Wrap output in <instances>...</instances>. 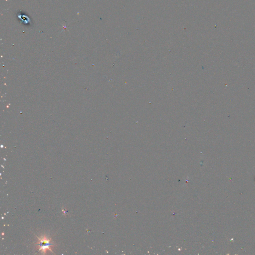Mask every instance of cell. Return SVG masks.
<instances>
[{
	"label": "cell",
	"instance_id": "cell-1",
	"mask_svg": "<svg viewBox=\"0 0 255 255\" xmlns=\"http://www.w3.org/2000/svg\"><path fill=\"white\" fill-rule=\"evenodd\" d=\"M38 241L36 244L38 245L39 248V251H41V252L44 254L46 253L47 250L52 252V247L53 246V244L51 242L50 238H49L46 235H44L38 237Z\"/></svg>",
	"mask_w": 255,
	"mask_h": 255
}]
</instances>
